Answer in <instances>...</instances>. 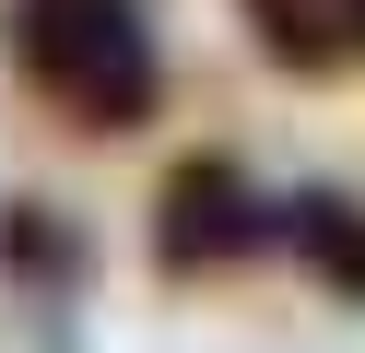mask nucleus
Masks as SVG:
<instances>
[{"label": "nucleus", "instance_id": "f257e3e1", "mask_svg": "<svg viewBox=\"0 0 365 353\" xmlns=\"http://www.w3.org/2000/svg\"><path fill=\"white\" fill-rule=\"evenodd\" d=\"M12 71L36 83V106H59L95 141H130L165 106V59H153L142 0H12Z\"/></svg>", "mask_w": 365, "mask_h": 353}, {"label": "nucleus", "instance_id": "f03ea898", "mask_svg": "<svg viewBox=\"0 0 365 353\" xmlns=\"http://www.w3.org/2000/svg\"><path fill=\"white\" fill-rule=\"evenodd\" d=\"M283 235H294V200H271L236 153H189V165H165V188H153V271L165 282L247 271V259L283 247Z\"/></svg>", "mask_w": 365, "mask_h": 353}, {"label": "nucleus", "instance_id": "7ed1b4c3", "mask_svg": "<svg viewBox=\"0 0 365 353\" xmlns=\"http://www.w3.org/2000/svg\"><path fill=\"white\" fill-rule=\"evenodd\" d=\"M83 224H59L48 200H0V282L12 295H36V306H71L83 295Z\"/></svg>", "mask_w": 365, "mask_h": 353}, {"label": "nucleus", "instance_id": "20e7f679", "mask_svg": "<svg viewBox=\"0 0 365 353\" xmlns=\"http://www.w3.org/2000/svg\"><path fill=\"white\" fill-rule=\"evenodd\" d=\"M283 247L318 271V295L365 306V200H354V188H294V235H283Z\"/></svg>", "mask_w": 365, "mask_h": 353}, {"label": "nucleus", "instance_id": "39448f33", "mask_svg": "<svg viewBox=\"0 0 365 353\" xmlns=\"http://www.w3.org/2000/svg\"><path fill=\"white\" fill-rule=\"evenodd\" d=\"M247 24H259V47L283 71H330L354 47V0H247Z\"/></svg>", "mask_w": 365, "mask_h": 353}, {"label": "nucleus", "instance_id": "423d86ee", "mask_svg": "<svg viewBox=\"0 0 365 353\" xmlns=\"http://www.w3.org/2000/svg\"><path fill=\"white\" fill-rule=\"evenodd\" d=\"M354 47H365V0H354Z\"/></svg>", "mask_w": 365, "mask_h": 353}]
</instances>
